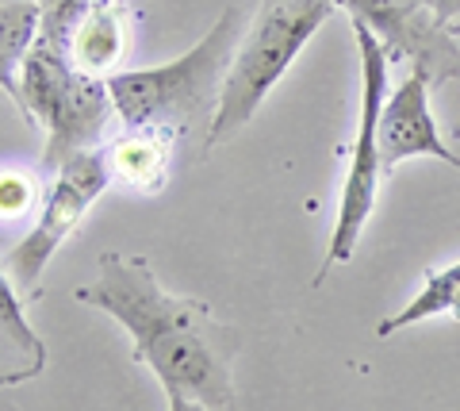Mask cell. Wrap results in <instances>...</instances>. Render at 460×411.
Masks as SVG:
<instances>
[{
	"label": "cell",
	"mask_w": 460,
	"mask_h": 411,
	"mask_svg": "<svg viewBox=\"0 0 460 411\" xmlns=\"http://www.w3.org/2000/svg\"><path fill=\"white\" fill-rule=\"evenodd\" d=\"M74 296L131 335V358L157 377L165 396H189L215 411L234 407L242 331L223 323L211 304L196 296L165 292L142 254H100L96 277Z\"/></svg>",
	"instance_id": "6da1fadb"
},
{
	"label": "cell",
	"mask_w": 460,
	"mask_h": 411,
	"mask_svg": "<svg viewBox=\"0 0 460 411\" xmlns=\"http://www.w3.org/2000/svg\"><path fill=\"white\" fill-rule=\"evenodd\" d=\"M246 31V12L230 4L219 12L211 31L184 50L181 58L146 69H119L108 77V93L115 116L123 127H157L177 138L211 135V123L219 116L223 81L234 62V50Z\"/></svg>",
	"instance_id": "7a4b0ae2"
},
{
	"label": "cell",
	"mask_w": 460,
	"mask_h": 411,
	"mask_svg": "<svg viewBox=\"0 0 460 411\" xmlns=\"http://www.w3.org/2000/svg\"><path fill=\"white\" fill-rule=\"evenodd\" d=\"M4 93L16 101L27 123L47 131L42 147V177H54L69 158L89 150H104L108 123L119 120L108 93L104 77H93L77 69L50 42H35L31 54L23 58L20 74Z\"/></svg>",
	"instance_id": "3957f363"
},
{
	"label": "cell",
	"mask_w": 460,
	"mask_h": 411,
	"mask_svg": "<svg viewBox=\"0 0 460 411\" xmlns=\"http://www.w3.org/2000/svg\"><path fill=\"white\" fill-rule=\"evenodd\" d=\"M334 12L338 0H257V12L242 31L234 62L226 69L219 116L204 138V154L230 143L257 116L265 96L277 89V81L292 69V62Z\"/></svg>",
	"instance_id": "277c9868"
},
{
	"label": "cell",
	"mask_w": 460,
	"mask_h": 411,
	"mask_svg": "<svg viewBox=\"0 0 460 411\" xmlns=\"http://www.w3.org/2000/svg\"><path fill=\"white\" fill-rule=\"evenodd\" d=\"M357 35V54H361V120H357V138L349 147V169H345V185H341V201H338V219L326 243V258L319 265L314 285H323L326 273L334 265L353 262L357 243H361L365 227L376 211L380 201V185L387 177L384 169V147H380V120H384V104H387V50L384 42L368 31V27L353 23Z\"/></svg>",
	"instance_id": "5b68a950"
},
{
	"label": "cell",
	"mask_w": 460,
	"mask_h": 411,
	"mask_svg": "<svg viewBox=\"0 0 460 411\" xmlns=\"http://www.w3.org/2000/svg\"><path fill=\"white\" fill-rule=\"evenodd\" d=\"M47 196L35 211V223L16 246L4 250V277L20 289V296L35 300L42 292V277L54 254L66 246V238L84 223L93 204L108 192L111 174L104 162V150H89L69 158L54 177H47Z\"/></svg>",
	"instance_id": "8992f818"
},
{
	"label": "cell",
	"mask_w": 460,
	"mask_h": 411,
	"mask_svg": "<svg viewBox=\"0 0 460 411\" xmlns=\"http://www.w3.org/2000/svg\"><path fill=\"white\" fill-rule=\"evenodd\" d=\"M353 23L368 27L384 42L387 62H411L434 85L460 81V42L426 0H338Z\"/></svg>",
	"instance_id": "52a82bcc"
},
{
	"label": "cell",
	"mask_w": 460,
	"mask_h": 411,
	"mask_svg": "<svg viewBox=\"0 0 460 411\" xmlns=\"http://www.w3.org/2000/svg\"><path fill=\"white\" fill-rule=\"evenodd\" d=\"M429 74L411 66V74L399 81V89L387 96L384 120H380V147H384V169L392 174L395 165L411 158H438L460 174V154L445 147V138L429 112Z\"/></svg>",
	"instance_id": "ba28073f"
},
{
	"label": "cell",
	"mask_w": 460,
	"mask_h": 411,
	"mask_svg": "<svg viewBox=\"0 0 460 411\" xmlns=\"http://www.w3.org/2000/svg\"><path fill=\"white\" fill-rule=\"evenodd\" d=\"M135 8L127 0H89L66 42V58L93 77L119 74V62L131 50Z\"/></svg>",
	"instance_id": "9c48e42d"
},
{
	"label": "cell",
	"mask_w": 460,
	"mask_h": 411,
	"mask_svg": "<svg viewBox=\"0 0 460 411\" xmlns=\"http://www.w3.org/2000/svg\"><path fill=\"white\" fill-rule=\"evenodd\" d=\"M177 143V135L157 131V127H123V135H115L104 147L111 185L138 196H157L169 185L172 147Z\"/></svg>",
	"instance_id": "30bf717a"
},
{
	"label": "cell",
	"mask_w": 460,
	"mask_h": 411,
	"mask_svg": "<svg viewBox=\"0 0 460 411\" xmlns=\"http://www.w3.org/2000/svg\"><path fill=\"white\" fill-rule=\"evenodd\" d=\"M0 370L4 385H23L47 370V343L31 331L20 289L8 277L0 281Z\"/></svg>",
	"instance_id": "8fae6325"
},
{
	"label": "cell",
	"mask_w": 460,
	"mask_h": 411,
	"mask_svg": "<svg viewBox=\"0 0 460 411\" xmlns=\"http://www.w3.org/2000/svg\"><path fill=\"white\" fill-rule=\"evenodd\" d=\"M426 319H453L460 323V262L426 269L422 292L414 296L407 308H399L395 316H387L376 323V338H395L399 331L414 327Z\"/></svg>",
	"instance_id": "7c38bea8"
},
{
	"label": "cell",
	"mask_w": 460,
	"mask_h": 411,
	"mask_svg": "<svg viewBox=\"0 0 460 411\" xmlns=\"http://www.w3.org/2000/svg\"><path fill=\"white\" fill-rule=\"evenodd\" d=\"M39 31H42L39 0H4L0 4V77H4V85L16 81L23 58L39 42Z\"/></svg>",
	"instance_id": "4fadbf2b"
},
{
	"label": "cell",
	"mask_w": 460,
	"mask_h": 411,
	"mask_svg": "<svg viewBox=\"0 0 460 411\" xmlns=\"http://www.w3.org/2000/svg\"><path fill=\"white\" fill-rule=\"evenodd\" d=\"M42 196H47V189H39V181L31 174L4 165V174H0V216L20 219L27 211H39Z\"/></svg>",
	"instance_id": "5bb4252c"
},
{
	"label": "cell",
	"mask_w": 460,
	"mask_h": 411,
	"mask_svg": "<svg viewBox=\"0 0 460 411\" xmlns=\"http://www.w3.org/2000/svg\"><path fill=\"white\" fill-rule=\"evenodd\" d=\"M429 8H434V16L445 23V27H460V0H426Z\"/></svg>",
	"instance_id": "9a60e30c"
},
{
	"label": "cell",
	"mask_w": 460,
	"mask_h": 411,
	"mask_svg": "<svg viewBox=\"0 0 460 411\" xmlns=\"http://www.w3.org/2000/svg\"><path fill=\"white\" fill-rule=\"evenodd\" d=\"M169 411H215L199 400H189V396H169Z\"/></svg>",
	"instance_id": "2e32d148"
},
{
	"label": "cell",
	"mask_w": 460,
	"mask_h": 411,
	"mask_svg": "<svg viewBox=\"0 0 460 411\" xmlns=\"http://www.w3.org/2000/svg\"><path fill=\"white\" fill-rule=\"evenodd\" d=\"M456 35H460V27H456ZM453 135H456V138H460V123H456V127H453Z\"/></svg>",
	"instance_id": "e0dca14e"
}]
</instances>
